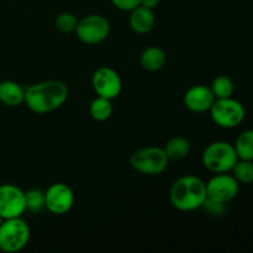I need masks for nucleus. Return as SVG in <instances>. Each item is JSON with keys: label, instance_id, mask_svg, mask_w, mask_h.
<instances>
[{"label": "nucleus", "instance_id": "nucleus-25", "mask_svg": "<svg viewBox=\"0 0 253 253\" xmlns=\"http://www.w3.org/2000/svg\"><path fill=\"white\" fill-rule=\"evenodd\" d=\"M161 0H140L141 6H145L147 9H156L160 5Z\"/></svg>", "mask_w": 253, "mask_h": 253}, {"label": "nucleus", "instance_id": "nucleus-5", "mask_svg": "<svg viewBox=\"0 0 253 253\" xmlns=\"http://www.w3.org/2000/svg\"><path fill=\"white\" fill-rule=\"evenodd\" d=\"M167 155L163 147L148 146L132 152L130 157V165L136 172L147 175H158L165 172L168 167Z\"/></svg>", "mask_w": 253, "mask_h": 253}, {"label": "nucleus", "instance_id": "nucleus-15", "mask_svg": "<svg viewBox=\"0 0 253 253\" xmlns=\"http://www.w3.org/2000/svg\"><path fill=\"white\" fill-rule=\"evenodd\" d=\"M167 61L166 52L161 47L151 46L147 47L145 51L141 53L140 63L145 71L147 72H157L163 68Z\"/></svg>", "mask_w": 253, "mask_h": 253}, {"label": "nucleus", "instance_id": "nucleus-21", "mask_svg": "<svg viewBox=\"0 0 253 253\" xmlns=\"http://www.w3.org/2000/svg\"><path fill=\"white\" fill-rule=\"evenodd\" d=\"M26 199V210L30 212H41L44 209V192L41 189H30L25 192Z\"/></svg>", "mask_w": 253, "mask_h": 253}, {"label": "nucleus", "instance_id": "nucleus-20", "mask_svg": "<svg viewBox=\"0 0 253 253\" xmlns=\"http://www.w3.org/2000/svg\"><path fill=\"white\" fill-rule=\"evenodd\" d=\"M235 179L241 184L253 183V161L239 160L231 169Z\"/></svg>", "mask_w": 253, "mask_h": 253}, {"label": "nucleus", "instance_id": "nucleus-24", "mask_svg": "<svg viewBox=\"0 0 253 253\" xmlns=\"http://www.w3.org/2000/svg\"><path fill=\"white\" fill-rule=\"evenodd\" d=\"M111 4L123 11H131L140 5V0H110Z\"/></svg>", "mask_w": 253, "mask_h": 253}, {"label": "nucleus", "instance_id": "nucleus-17", "mask_svg": "<svg viewBox=\"0 0 253 253\" xmlns=\"http://www.w3.org/2000/svg\"><path fill=\"white\" fill-rule=\"evenodd\" d=\"M234 147L239 160L253 161V128L240 133Z\"/></svg>", "mask_w": 253, "mask_h": 253}, {"label": "nucleus", "instance_id": "nucleus-6", "mask_svg": "<svg viewBox=\"0 0 253 253\" xmlns=\"http://www.w3.org/2000/svg\"><path fill=\"white\" fill-rule=\"evenodd\" d=\"M209 111L211 120L222 128L237 127L246 116L244 105L232 96L225 99H215Z\"/></svg>", "mask_w": 253, "mask_h": 253}, {"label": "nucleus", "instance_id": "nucleus-16", "mask_svg": "<svg viewBox=\"0 0 253 253\" xmlns=\"http://www.w3.org/2000/svg\"><path fill=\"white\" fill-rule=\"evenodd\" d=\"M163 150H165L168 160L179 161L189 155L190 142L188 138L183 137V136H175V137H172L166 143Z\"/></svg>", "mask_w": 253, "mask_h": 253}, {"label": "nucleus", "instance_id": "nucleus-10", "mask_svg": "<svg viewBox=\"0 0 253 253\" xmlns=\"http://www.w3.org/2000/svg\"><path fill=\"white\" fill-rule=\"evenodd\" d=\"M74 205V193L64 183H53L44 192V209L53 215H64Z\"/></svg>", "mask_w": 253, "mask_h": 253}, {"label": "nucleus", "instance_id": "nucleus-23", "mask_svg": "<svg viewBox=\"0 0 253 253\" xmlns=\"http://www.w3.org/2000/svg\"><path fill=\"white\" fill-rule=\"evenodd\" d=\"M202 208L211 216H221L226 210V204H221V203L214 202V200H210L207 198Z\"/></svg>", "mask_w": 253, "mask_h": 253}, {"label": "nucleus", "instance_id": "nucleus-2", "mask_svg": "<svg viewBox=\"0 0 253 253\" xmlns=\"http://www.w3.org/2000/svg\"><path fill=\"white\" fill-rule=\"evenodd\" d=\"M207 183L197 175H183L172 184L169 200L179 211H194L202 209L207 200Z\"/></svg>", "mask_w": 253, "mask_h": 253}, {"label": "nucleus", "instance_id": "nucleus-8", "mask_svg": "<svg viewBox=\"0 0 253 253\" xmlns=\"http://www.w3.org/2000/svg\"><path fill=\"white\" fill-rule=\"evenodd\" d=\"M240 183L229 173H216L207 182L208 199L227 204L239 194Z\"/></svg>", "mask_w": 253, "mask_h": 253}, {"label": "nucleus", "instance_id": "nucleus-3", "mask_svg": "<svg viewBox=\"0 0 253 253\" xmlns=\"http://www.w3.org/2000/svg\"><path fill=\"white\" fill-rule=\"evenodd\" d=\"M239 161L234 145L226 141H215L203 151L202 162L212 173H229Z\"/></svg>", "mask_w": 253, "mask_h": 253}, {"label": "nucleus", "instance_id": "nucleus-9", "mask_svg": "<svg viewBox=\"0 0 253 253\" xmlns=\"http://www.w3.org/2000/svg\"><path fill=\"white\" fill-rule=\"evenodd\" d=\"M26 211L25 192L14 184L0 185V216L2 219L21 217Z\"/></svg>", "mask_w": 253, "mask_h": 253}, {"label": "nucleus", "instance_id": "nucleus-4", "mask_svg": "<svg viewBox=\"0 0 253 253\" xmlns=\"http://www.w3.org/2000/svg\"><path fill=\"white\" fill-rule=\"evenodd\" d=\"M31 231L22 217L5 219L0 224V251L15 253L27 246Z\"/></svg>", "mask_w": 253, "mask_h": 253}, {"label": "nucleus", "instance_id": "nucleus-7", "mask_svg": "<svg viewBox=\"0 0 253 253\" xmlns=\"http://www.w3.org/2000/svg\"><path fill=\"white\" fill-rule=\"evenodd\" d=\"M74 32L79 41L83 43L98 44L108 39L110 34V22L103 15H86L79 20Z\"/></svg>", "mask_w": 253, "mask_h": 253}, {"label": "nucleus", "instance_id": "nucleus-11", "mask_svg": "<svg viewBox=\"0 0 253 253\" xmlns=\"http://www.w3.org/2000/svg\"><path fill=\"white\" fill-rule=\"evenodd\" d=\"M91 85L96 95L113 100L120 95L123 82L115 69L110 67H100L93 73Z\"/></svg>", "mask_w": 253, "mask_h": 253}, {"label": "nucleus", "instance_id": "nucleus-22", "mask_svg": "<svg viewBox=\"0 0 253 253\" xmlns=\"http://www.w3.org/2000/svg\"><path fill=\"white\" fill-rule=\"evenodd\" d=\"M78 21L79 20L77 19L76 15L64 11L56 17V27L58 31L63 32V34H71V32L76 31Z\"/></svg>", "mask_w": 253, "mask_h": 253}, {"label": "nucleus", "instance_id": "nucleus-14", "mask_svg": "<svg viewBox=\"0 0 253 253\" xmlns=\"http://www.w3.org/2000/svg\"><path fill=\"white\" fill-rule=\"evenodd\" d=\"M25 89L14 81L0 82V103L15 108L24 103Z\"/></svg>", "mask_w": 253, "mask_h": 253}, {"label": "nucleus", "instance_id": "nucleus-12", "mask_svg": "<svg viewBox=\"0 0 253 253\" xmlns=\"http://www.w3.org/2000/svg\"><path fill=\"white\" fill-rule=\"evenodd\" d=\"M183 100L188 110L193 113H205L210 110L212 103L215 101V96L210 86L197 84V85L190 86L185 91Z\"/></svg>", "mask_w": 253, "mask_h": 253}, {"label": "nucleus", "instance_id": "nucleus-13", "mask_svg": "<svg viewBox=\"0 0 253 253\" xmlns=\"http://www.w3.org/2000/svg\"><path fill=\"white\" fill-rule=\"evenodd\" d=\"M130 15V27L133 32L140 35L148 34L153 29L156 22L155 12L152 9H147L145 6L138 5L133 10H131Z\"/></svg>", "mask_w": 253, "mask_h": 253}, {"label": "nucleus", "instance_id": "nucleus-1", "mask_svg": "<svg viewBox=\"0 0 253 253\" xmlns=\"http://www.w3.org/2000/svg\"><path fill=\"white\" fill-rule=\"evenodd\" d=\"M68 98V86L57 79L40 82L25 89L24 104L35 114H48L57 110Z\"/></svg>", "mask_w": 253, "mask_h": 253}, {"label": "nucleus", "instance_id": "nucleus-18", "mask_svg": "<svg viewBox=\"0 0 253 253\" xmlns=\"http://www.w3.org/2000/svg\"><path fill=\"white\" fill-rule=\"evenodd\" d=\"M90 116L95 121H105L113 114V104L110 99L103 98V96H96L90 104L89 108Z\"/></svg>", "mask_w": 253, "mask_h": 253}, {"label": "nucleus", "instance_id": "nucleus-19", "mask_svg": "<svg viewBox=\"0 0 253 253\" xmlns=\"http://www.w3.org/2000/svg\"><path fill=\"white\" fill-rule=\"evenodd\" d=\"M210 89H211L215 99H225L231 98L235 91V85L234 82H232V79L230 77L217 76L212 81Z\"/></svg>", "mask_w": 253, "mask_h": 253}]
</instances>
